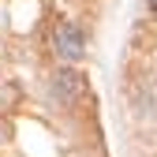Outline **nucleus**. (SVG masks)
<instances>
[{"label": "nucleus", "mask_w": 157, "mask_h": 157, "mask_svg": "<svg viewBox=\"0 0 157 157\" xmlns=\"http://www.w3.org/2000/svg\"><path fill=\"white\" fill-rule=\"evenodd\" d=\"M52 90H56L60 101H75V97L82 94V75H78L71 64H64L60 71H56V78H52Z\"/></svg>", "instance_id": "nucleus-2"}, {"label": "nucleus", "mask_w": 157, "mask_h": 157, "mask_svg": "<svg viewBox=\"0 0 157 157\" xmlns=\"http://www.w3.org/2000/svg\"><path fill=\"white\" fill-rule=\"evenodd\" d=\"M150 11H153V15H157V0H150Z\"/></svg>", "instance_id": "nucleus-3"}, {"label": "nucleus", "mask_w": 157, "mask_h": 157, "mask_svg": "<svg viewBox=\"0 0 157 157\" xmlns=\"http://www.w3.org/2000/svg\"><path fill=\"white\" fill-rule=\"evenodd\" d=\"M56 52H60L64 64H78L86 52V41H82V30L75 23H60L56 26Z\"/></svg>", "instance_id": "nucleus-1"}]
</instances>
